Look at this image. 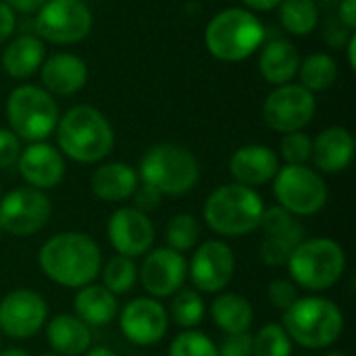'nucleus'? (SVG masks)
Masks as SVG:
<instances>
[{
    "instance_id": "1",
    "label": "nucleus",
    "mask_w": 356,
    "mask_h": 356,
    "mask_svg": "<svg viewBox=\"0 0 356 356\" xmlns=\"http://www.w3.org/2000/svg\"><path fill=\"white\" fill-rule=\"evenodd\" d=\"M38 265L50 282L79 290L100 275L102 252L92 236L81 232H63L42 244Z\"/></svg>"
},
{
    "instance_id": "2",
    "label": "nucleus",
    "mask_w": 356,
    "mask_h": 356,
    "mask_svg": "<svg viewBox=\"0 0 356 356\" xmlns=\"http://www.w3.org/2000/svg\"><path fill=\"white\" fill-rule=\"evenodd\" d=\"M56 142L60 154L75 163H100L115 144L108 119L94 106L79 104L69 108L56 123Z\"/></svg>"
},
{
    "instance_id": "3",
    "label": "nucleus",
    "mask_w": 356,
    "mask_h": 356,
    "mask_svg": "<svg viewBox=\"0 0 356 356\" xmlns=\"http://www.w3.org/2000/svg\"><path fill=\"white\" fill-rule=\"evenodd\" d=\"M282 327L298 346L321 350L340 340L344 315L340 307L325 296H305L284 311Z\"/></svg>"
},
{
    "instance_id": "4",
    "label": "nucleus",
    "mask_w": 356,
    "mask_h": 356,
    "mask_svg": "<svg viewBox=\"0 0 356 356\" xmlns=\"http://www.w3.org/2000/svg\"><path fill=\"white\" fill-rule=\"evenodd\" d=\"M265 204L257 190L240 186V184H225L211 192L204 202V221L207 225L225 238L248 236L259 229Z\"/></svg>"
},
{
    "instance_id": "5",
    "label": "nucleus",
    "mask_w": 356,
    "mask_h": 356,
    "mask_svg": "<svg viewBox=\"0 0 356 356\" xmlns=\"http://www.w3.org/2000/svg\"><path fill=\"white\" fill-rule=\"evenodd\" d=\"M265 40V27L261 19L246 8H225L217 13L204 31L209 52L225 63H238L248 58L261 48Z\"/></svg>"
},
{
    "instance_id": "6",
    "label": "nucleus",
    "mask_w": 356,
    "mask_h": 356,
    "mask_svg": "<svg viewBox=\"0 0 356 356\" xmlns=\"http://www.w3.org/2000/svg\"><path fill=\"white\" fill-rule=\"evenodd\" d=\"M138 177L163 196H184L198 184L200 167L188 148L165 142L144 152Z\"/></svg>"
},
{
    "instance_id": "7",
    "label": "nucleus",
    "mask_w": 356,
    "mask_h": 356,
    "mask_svg": "<svg viewBox=\"0 0 356 356\" xmlns=\"http://www.w3.org/2000/svg\"><path fill=\"white\" fill-rule=\"evenodd\" d=\"M296 288L323 292L340 282L346 269V252L334 238H305L288 261Z\"/></svg>"
},
{
    "instance_id": "8",
    "label": "nucleus",
    "mask_w": 356,
    "mask_h": 356,
    "mask_svg": "<svg viewBox=\"0 0 356 356\" xmlns=\"http://www.w3.org/2000/svg\"><path fill=\"white\" fill-rule=\"evenodd\" d=\"M6 119L19 140L44 142L56 129L58 104L44 88L19 86L6 100Z\"/></svg>"
},
{
    "instance_id": "9",
    "label": "nucleus",
    "mask_w": 356,
    "mask_h": 356,
    "mask_svg": "<svg viewBox=\"0 0 356 356\" xmlns=\"http://www.w3.org/2000/svg\"><path fill=\"white\" fill-rule=\"evenodd\" d=\"M277 207L294 217H313L327 204L325 179L307 165H284L273 177Z\"/></svg>"
},
{
    "instance_id": "10",
    "label": "nucleus",
    "mask_w": 356,
    "mask_h": 356,
    "mask_svg": "<svg viewBox=\"0 0 356 356\" xmlns=\"http://www.w3.org/2000/svg\"><path fill=\"white\" fill-rule=\"evenodd\" d=\"M52 202L46 192L23 186L0 198V229L10 236H33L46 227Z\"/></svg>"
},
{
    "instance_id": "11",
    "label": "nucleus",
    "mask_w": 356,
    "mask_h": 356,
    "mask_svg": "<svg viewBox=\"0 0 356 356\" xmlns=\"http://www.w3.org/2000/svg\"><path fill=\"white\" fill-rule=\"evenodd\" d=\"M315 96L302 86L284 83L277 86L263 104L265 123L280 134L302 131L315 117Z\"/></svg>"
},
{
    "instance_id": "12",
    "label": "nucleus",
    "mask_w": 356,
    "mask_h": 356,
    "mask_svg": "<svg viewBox=\"0 0 356 356\" xmlns=\"http://www.w3.org/2000/svg\"><path fill=\"white\" fill-rule=\"evenodd\" d=\"M35 27L52 44H75L90 33L92 13L81 0H48L38 10Z\"/></svg>"
},
{
    "instance_id": "13",
    "label": "nucleus",
    "mask_w": 356,
    "mask_h": 356,
    "mask_svg": "<svg viewBox=\"0 0 356 356\" xmlns=\"http://www.w3.org/2000/svg\"><path fill=\"white\" fill-rule=\"evenodd\" d=\"M236 273V254L223 240H207L196 250L188 265V277L200 294H217L227 288Z\"/></svg>"
},
{
    "instance_id": "14",
    "label": "nucleus",
    "mask_w": 356,
    "mask_h": 356,
    "mask_svg": "<svg viewBox=\"0 0 356 356\" xmlns=\"http://www.w3.org/2000/svg\"><path fill=\"white\" fill-rule=\"evenodd\" d=\"M46 321L48 305L35 290H13L0 302V334L13 340L33 338Z\"/></svg>"
},
{
    "instance_id": "15",
    "label": "nucleus",
    "mask_w": 356,
    "mask_h": 356,
    "mask_svg": "<svg viewBox=\"0 0 356 356\" xmlns=\"http://www.w3.org/2000/svg\"><path fill=\"white\" fill-rule=\"evenodd\" d=\"M138 277L150 298H171L188 280V261L169 246L150 248L142 261Z\"/></svg>"
},
{
    "instance_id": "16",
    "label": "nucleus",
    "mask_w": 356,
    "mask_h": 356,
    "mask_svg": "<svg viewBox=\"0 0 356 356\" xmlns=\"http://www.w3.org/2000/svg\"><path fill=\"white\" fill-rule=\"evenodd\" d=\"M119 327L131 344L154 346L167 336L169 313L156 298L140 296L123 307L119 315Z\"/></svg>"
},
{
    "instance_id": "17",
    "label": "nucleus",
    "mask_w": 356,
    "mask_h": 356,
    "mask_svg": "<svg viewBox=\"0 0 356 356\" xmlns=\"http://www.w3.org/2000/svg\"><path fill=\"white\" fill-rule=\"evenodd\" d=\"M106 236L111 246L121 257H144L154 244V225L146 213H140L134 207L117 209L108 223Z\"/></svg>"
},
{
    "instance_id": "18",
    "label": "nucleus",
    "mask_w": 356,
    "mask_h": 356,
    "mask_svg": "<svg viewBox=\"0 0 356 356\" xmlns=\"http://www.w3.org/2000/svg\"><path fill=\"white\" fill-rule=\"evenodd\" d=\"M19 173L29 188L52 190L65 177V159L58 148L46 142H33L19 154Z\"/></svg>"
},
{
    "instance_id": "19",
    "label": "nucleus",
    "mask_w": 356,
    "mask_h": 356,
    "mask_svg": "<svg viewBox=\"0 0 356 356\" xmlns=\"http://www.w3.org/2000/svg\"><path fill=\"white\" fill-rule=\"evenodd\" d=\"M280 171V156L263 144H248L238 148L229 159V173L236 184L259 188L273 181Z\"/></svg>"
},
{
    "instance_id": "20",
    "label": "nucleus",
    "mask_w": 356,
    "mask_h": 356,
    "mask_svg": "<svg viewBox=\"0 0 356 356\" xmlns=\"http://www.w3.org/2000/svg\"><path fill=\"white\" fill-rule=\"evenodd\" d=\"M42 83L48 94L71 96L79 92L88 81L86 63L69 52H60L42 63Z\"/></svg>"
},
{
    "instance_id": "21",
    "label": "nucleus",
    "mask_w": 356,
    "mask_h": 356,
    "mask_svg": "<svg viewBox=\"0 0 356 356\" xmlns=\"http://www.w3.org/2000/svg\"><path fill=\"white\" fill-rule=\"evenodd\" d=\"M355 156V138L344 127H327L313 140V163L323 173L344 171Z\"/></svg>"
},
{
    "instance_id": "22",
    "label": "nucleus",
    "mask_w": 356,
    "mask_h": 356,
    "mask_svg": "<svg viewBox=\"0 0 356 356\" xmlns=\"http://www.w3.org/2000/svg\"><path fill=\"white\" fill-rule=\"evenodd\" d=\"M46 340L52 353L60 356H83L90 350V327L75 315L60 313L46 321Z\"/></svg>"
},
{
    "instance_id": "23",
    "label": "nucleus",
    "mask_w": 356,
    "mask_h": 356,
    "mask_svg": "<svg viewBox=\"0 0 356 356\" xmlns=\"http://www.w3.org/2000/svg\"><path fill=\"white\" fill-rule=\"evenodd\" d=\"M138 184H140L138 171L125 163L100 165L90 177V188L94 196L104 202H123L131 198Z\"/></svg>"
},
{
    "instance_id": "24",
    "label": "nucleus",
    "mask_w": 356,
    "mask_h": 356,
    "mask_svg": "<svg viewBox=\"0 0 356 356\" xmlns=\"http://www.w3.org/2000/svg\"><path fill=\"white\" fill-rule=\"evenodd\" d=\"M75 317L81 319L88 327H102L115 321L119 313L117 296L98 284H88L75 294Z\"/></svg>"
},
{
    "instance_id": "25",
    "label": "nucleus",
    "mask_w": 356,
    "mask_h": 356,
    "mask_svg": "<svg viewBox=\"0 0 356 356\" xmlns=\"http://www.w3.org/2000/svg\"><path fill=\"white\" fill-rule=\"evenodd\" d=\"M298 67H300V54L296 46H292L288 40H273L261 50L259 69L265 81H269L271 86L290 83L292 77L298 73Z\"/></svg>"
},
{
    "instance_id": "26",
    "label": "nucleus",
    "mask_w": 356,
    "mask_h": 356,
    "mask_svg": "<svg viewBox=\"0 0 356 356\" xmlns=\"http://www.w3.org/2000/svg\"><path fill=\"white\" fill-rule=\"evenodd\" d=\"M211 317H213V323L227 336L244 334L252 327L254 309L244 296H240L236 292H223L213 300Z\"/></svg>"
},
{
    "instance_id": "27",
    "label": "nucleus",
    "mask_w": 356,
    "mask_h": 356,
    "mask_svg": "<svg viewBox=\"0 0 356 356\" xmlns=\"http://www.w3.org/2000/svg\"><path fill=\"white\" fill-rule=\"evenodd\" d=\"M44 44L35 35H19L2 52V69L15 77L25 79L33 75L44 63Z\"/></svg>"
},
{
    "instance_id": "28",
    "label": "nucleus",
    "mask_w": 356,
    "mask_h": 356,
    "mask_svg": "<svg viewBox=\"0 0 356 356\" xmlns=\"http://www.w3.org/2000/svg\"><path fill=\"white\" fill-rule=\"evenodd\" d=\"M305 240V229L302 225L296 221L292 227L282 229V232H273V234H265L263 242H261V259L265 265L269 267H284L288 265L292 252L296 250V246Z\"/></svg>"
},
{
    "instance_id": "29",
    "label": "nucleus",
    "mask_w": 356,
    "mask_h": 356,
    "mask_svg": "<svg viewBox=\"0 0 356 356\" xmlns=\"http://www.w3.org/2000/svg\"><path fill=\"white\" fill-rule=\"evenodd\" d=\"M300 86L309 92H323L330 90L338 79V65L336 60L325 52L309 54L305 60H300L298 67Z\"/></svg>"
},
{
    "instance_id": "30",
    "label": "nucleus",
    "mask_w": 356,
    "mask_h": 356,
    "mask_svg": "<svg viewBox=\"0 0 356 356\" xmlns=\"http://www.w3.org/2000/svg\"><path fill=\"white\" fill-rule=\"evenodd\" d=\"M280 19L292 35H307L319 23V6L315 0H282Z\"/></svg>"
},
{
    "instance_id": "31",
    "label": "nucleus",
    "mask_w": 356,
    "mask_h": 356,
    "mask_svg": "<svg viewBox=\"0 0 356 356\" xmlns=\"http://www.w3.org/2000/svg\"><path fill=\"white\" fill-rule=\"evenodd\" d=\"M169 317L184 330H194L204 319V300L202 294L194 288H181L171 296L169 305Z\"/></svg>"
},
{
    "instance_id": "32",
    "label": "nucleus",
    "mask_w": 356,
    "mask_h": 356,
    "mask_svg": "<svg viewBox=\"0 0 356 356\" xmlns=\"http://www.w3.org/2000/svg\"><path fill=\"white\" fill-rule=\"evenodd\" d=\"M100 275H102V286L111 290L115 296L127 294L138 284V265L129 257L115 254L106 261V265H102Z\"/></svg>"
},
{
    "instance_id": "33",
    "label": "nucleus",
    "mask_w": 356,
    "mask_h": 356,
    "mask_svg": "<svg viewBox=\"0 0 356 356\" xmlns=\"http://www.w3.org/2000/svg\"><path fill=\"white\" fill-rule=\"evenodd\" d=\"M167 246L175 252H188L198 246L200 240V223L192 215H175L167 223Z\"/></svg>"
},
{
    "instance_id": "34",
    "label": "nucleus",
    "mask_w": 356,
    "mask_h": 356,
    "mask_svg": "<svg viewBox=\"0 0 356 356\" xmlns=\"http://www.w3.org/2000/svg\"><path fill=\"white\" fill-rule=\"evenodd\" d=\"M292 344L282 323H267L252 336V356H292Z\"/></svg>"
},
{
    "instance_id": "35",
    "label": "nucleus",
    "mask_w": 356,
    "mask_h": 356,
    "mask_svg": "<svg viewBox=\"0 0 356 356\" xmlns=\"http://www.w3.org/2000/svg\"><path fill=\"white\" fill-rule=\"evenodd\" d=\"M169 356H219L217 344L198 330H184L169 344Z\"/></svg>"
},
{
    "instance_id": "36",
    "label": "nucleus",
    "mask_w": 356,
    "mask_h": 356,
    "mask_svg": "<svg viewBox=\"0 0 356 356\" xmlns=\"http://www.w3.org/2000/svg\"><path fill=\"white\" fill-rule=\"evenodd\" d=\"M280 152L286 165H307L313 154V140L305 131L284 134Z\"/></svg>"
},
{
    "instance_id": "37",
    "label": "nucleus",
    "mask_w": 356,
    "mask_h": 356,
    "mask_svg": "<svg viewBox=\"0 0 356 356\" xmlns=\"http://www.w3.org/2000/svg\"><path fill=\"white\" fill-rule=\"evenodd\" d=\"M267 296H269V302L275 309L286 311V309H290L298 300V288L290 280H275V282L269 284Z\"/></svg>"
},
{
    "instance_id": "38",
    "label": "nucleus",
    "mask_w": 356,
    "mask_h": 356,
    "mask_svg": "<svg viewBox=\"0 0 356 356\" xmlns=\"http://www.w3.org/2000/svg\"><path fill=\"white\" fill-rule=\"evenodd\" d=\"M21 140L10 131L0 127V169H8L17 165L21 154Z\"/></svg>"
},
{
    "instance_id": "39",
    "label": "nucleus",
    "mask_w": 356,
    "mask_h": 356,
    "mask_svg": "<svg viewBox=\"0 0 356 356\" xmlns=\"http://www.w3.org/2000/svg\"><path fill=\"white\" fill-rule=\"evenodd\" d=\"M217 350L219 356H252V334H229Z\"/></svg>"
},
{
    "instance_id": "40",
    "label": "nucleus",
    "mask_w": 356,
    "mask_h": 356,
    "mask_svg": "<svg viewBox=\"0 0 356 356\" xmlns=\"http://www.w3.org/2000/svg\"><path fill=\"white\" fill-rule=\"evenodd\" d=\"M131 198H134V209H138L140 213H150V211L159 209V204L163 200V194L156 188L148 186V184H138Z\"/></svg>"
},
{
    "instance_id": "41",
    "label": "nucleus",
    "mask_w": 356,
    "mask_h": 356,
    "mask_svg": "<svg viewBox=\"0 0 356 356\" xmlns=\"http://www.w3.org/2000/svg\"><path fill=\"white\" fill-rule=\"evenodd\" d=\"M15 31V10H10L0 0V42H4Z\"/></svg>"
},
{
    "instance_id": "42",
    "label": "nucleus",
    "mask_w": 356,
    "mask_h": 356,
    "mask_svg": "<svg viewBox=\"0 0 356 356\" xmlns=\"http://www.w3.org/2000/svg\"><path fill=\"white\" fill-rule=\"evenodd\" d=\"M10 10L19 13H38L48 0H2Z\"/></svg>"
},
{
    "instance_id": "43",
    "label": "nucleus",
    "mask_w": 356,
    "mask_h": 356,
    "mask_svg": "<svg viewBox=\"0 0 356 356\" xmlns=\"http://www.w3.org/2000/svg\"><path fill=\"white\" fill-rule=\"evenodd\" d=\"M340 21L344 27L355 29L356 27V0H342L340 4Z\"/></svg>"
},
{
    "instance_id": "44",
    "label": "nucleus",
    "mask_w": 356,
    "mask_h": 356,
    "mask_svg": "<svg viewBox=\"0 0 356 356\" xmlns=\"http://www.w3.org/2000/svg\"><path fill=\"white\" fill-rule=\"evenodd\" d=\"M246 6L254 8V10H271L275 6H280L282 0H242Z\"/></svg>"
},
{
    "instance_id": "45",
    "label": "nucleus",
    "mask_w": 356,
    "mask_h": 356,
    "mask_svg": "<svg viewBox=\"0 0 356 356\" xmlns=\"http://www.w3.org/2000/svg\"><path fill=\"white\" fill-rule=\"evenodd\" d=\"M348 63H350V69H356V35L355 33L348 38Z\"/></svg>"
},
{
    "instance_id": "46",
    "label": "nucleus",
    "mask_w": 356,
    "mask_h": 356,
    "mask_svg": "<svg viewBox=\"0 0 356 356\" xmlns=\"http://www.w3.org/2000/svg\"><path fill=\"white\" fill-rule=\"evenodd\" d=\"M83 356H117L111 348H106V346H96V348H90L88 353Z\"/></svg>"
},
{
    "instance_id": "47",
    "label": "nucleus",
    "mask_w": 356,
    "mask_h": 356,
    "mask_svg": "<svg viewBox=\"0 0 356 356\" xmlns=\"http://www.w3.org/2000/svg\"><path fill=\"white\" fill-rule=\"evenodd\" d=\"M0 356H29L23 348H6V350H0Z\"/></svg>"
},
{
    "instance_id": "48",
    "label": "nucleus",
    "mask_w": 356,
    "mask_h": 356,
    "mask_svg": "<svg viewBox=\"0 0 356 356\" xmlns=\"http://www.w3.org/2000/svg\"><path fill=\"white\" fill-rule=\"evenodd\" d=\"M323 356H348V355H344V353H327V355H323Z\"/></svg>"
},
{
    "instance_id": "49",
    "label": "nucleus",
    "mask_w": 356,
    "mask_h": 356,
    "mask_svg": "<svg viewBox=\"0 0 356 356\" xmlns=\"http://www.w3.org/2000/svg\"><path fill=\"white\" fill-rule=\"evenodd\" d=\"M40 356H60V355H56V353H42Z\"/></svg>"
},
{
    "instance_id": "50",
    "label": "nucleus",
    "mask_w": 356,
    "mask_h": 356,
    "mask_svg": "<svg viewBox=\"0 0 356 356\" xmlns=\"http://www.w3.org/2000/svg\"><path fill=\"white\" fill-rule=\"evenodd\" d=\"M0 198H2V186H0Z\"/></svg>"
},
{
    "instance_id": "51",
    "label": "nucleus",
    "mask_w": 356,
    "mask_h": 356,
    "mask_svg": "<svg viewBox=\"0 0 356 356\" xmlns=\"http://www.w3.org/2000/svg\"><path fill=\"white\" fill-rule=\"evenodd\" d=\"M0 336H2V334H0ZM0 348H2V340H0Z\"/></svg>"
},
{
    "instance_id": "52",
    "label": "nucleus",
    "mask_w": 356,
    "mask_h": 356,
    "mask_svg": "<svg viewBox=\"0 0 356 356\" xmlns=\"http://www.w3.org/2000/svg\"><path fill=\"white\" fill-rule=\"evenodd\" d=\"M0 234H2V229H0Z\"/></svg>"
}]
</instances>
